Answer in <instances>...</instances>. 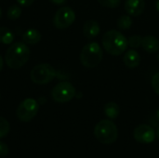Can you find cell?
<instances>
[{
	"mask_svg": "<svg viewBox=\"0 0 159 158\" xmlns=\"http://www.w3.org/2000/svg\"><path fill=\"white\" fill-rule=\"evenodd\" d=\"M21 14V8L19 6H11L7 10V17L10 20H17Z\"/></svg>",
	"mask_w": 159,
	"mask_h": 158,
	"instance_id": "cell-18",
	"label": "cell"
},
{
	"mask_svg": "<svg viewBox=\"0 0 159 158\" xmlns=\"http://www.w3.org/2000/svg\"><path fill=\"white\" fill-rule=\"evenodd\" d=\"M22 40L26 45H35L41 40V34L36 29H28L22 34Z\"/></svg>",
	"mask_w": 159,
	"mask_h": 158,
	"instance_id": "cell-14",
	"label": "cell"
},
{
	"mask_svg": "<svg viewBox=\"0 0 159 158\" xmlns=\"http://www.w3.org/2000/svg\"><path fill=\"white\" fill-rule=\"evenodd\" d=\"M102 46L105 51H107L110 55L119 56L127 50L129 41L121 32L116 30H109L103 34Z\"/></svg>",
	"mask_w": 159,
	"mask_h": 158,
	"instance_id": "cell-1",
	"label": "cell"
},
{
	"mask_svg": "<svg viewBox=\"0 0 159 158\" xmlns=\"http://www.w3.org/2000/svg\"><path fill=\"white\" fill-rule=\"evenodd\" d=\"M157 59H158V61H159V53H158V55H157Z\"/></svg>",
	"mask_w": 159,
	"mask_h": 158,
	"instance_id": "cell-31",
	"label": "cell"
},
{
	"mask_svg": "<svg viewBox=\"0 0 159 158\" xmlns=\"http://www.w3.org/2000/svg\"><path fill=\"white\" fill-rule=\"evenodd\" d=\"M94 135L98 142L102 144H112L118 138L116 125L109 119L101 120L94 128Z\"/></svg>",
	"mask_w": 159,
	"mask_h": 158,
	"instance_id": "cell-3",
	"label": "cell"
},
{
	"mask_svg": "<svg viewBox=\"0 0 159 158\" xmlns=\"http://www.w3.org/2000/svg\"><path fill=\"white\" fill-rule=\"evenodd\" d=\"M49 1L55 5H63L66 2V0H49Z\"/></svg>",
	"mask_w": 159,
	"mask_h": 158,
	"instance_id": "cell-25",
	"label": "cell"
},
{
	"mask_svg": "<svg viewBox=\"0 0 159 158\" xmlns=\"http://www.w3.org/2000/svg\"><path fill=\"white\" fill-rule=\"evenodd\" d=\"M98 2L102 7H105L108 8H116L120 5L121 0H98Z\"/></svg>",
	"mask_w": 159,
	"mask_h": 158,
	"instance_id": "cell-21",
	"label": "cell"
},
{
	"mask_svg": "<svg viewBox=\"0 0 159 158\" xmlns=\"http://www.w3.org/2000/svg\"><path fill=\"white\" fill-rule=\"evenodd\" d=\"M14 40V34L7 27H0V43L4 45H10Z\"/></svg>",
	"mask_w": 159,
	"mask_h": 158,
	"instance_id": "cell-16",
	"label": "cell"
},
{
	"mask_svg": "<svg viewBox=\"0 0 159 158\" xmlns=\"http://www.w3.org/2000/svg\"><path fill=\"white\" fill-rule=\"evenodd\" d=\"M30 49L24 42H16L9 46L6 52L5 61L11 69L21 68L29 60Z\"/></svg>",
	"mask_w": 159,
	"mask_h": 158,
	"instance_id": "cell-2",
	"label": "cell"
},
{
	"mask_svg": "<svg viewBox=\"0 0 159 158\" xmlns=\"http://www.w3.org/2000/svg\"><path fill=\"white\" fill-rule=\"evenodd\" d=\"M75 87L67 81L58 83L51 91V97L56 102L64 103L72 101L75 96Z\"/></svg>",
	"mask_w": 159,
	"mask_h": 158,
	"instance_id": "cell-6",
	"label": "cell"
},
{
	"mask_svg": "<svg viewBox=\"0 0 159 158\" xmlns=\"http://www.w3.org/2000/svg\"><path fill=\"white\" fill-rule=\"evenodd\" d=\"M157 120L159 121V109L157 110Z\"/></svg>",
	"mask_w": 159,
	"mask_h": 158,
	"instance_id": "cell-28",
	"label": "cell"
},
{
	"mask_svg": "<svg viewBox=\"0 0 159 158\" xmlns=\"http://www.w3.org/2000/svg\"><path fill=\"white\" fill-rule=\"evenodd\" d=\"M123 62L128 68H130V69L137 68L141 62V56L134 48L129 49L124 54Z\"/></svg>",
	"mask_w": 159,
	"mask_h": 158,
	"instance_id": "cell-12",
	"label": "cell"
},
{
	"mask_svg": "<svg viewBox=\"0 0 159 158\" xmlns=\"http://www.w3.org/2000/svg\"><path fill=\"white\" fill-rule=\"evenodd\" d=\"M8 147L6 143L0 142V157H5L8 155Z\"/></svg>",
	"mask_w": 159,
	"mask_h": 158,
	"instance_id": "cell-23",
	"label": "cell"
},
{
	"mask_svg": "<svg viewBox=\"0 0 159 158\" xmlns=\"http://www.w3.org/2000/svg\"><path fill=\"white\" fill-rule=\"evenodd\" d=\"M9 129L10 127L8 121L6 118L0 116V139L4 138L9 132Z\"/></svg>",
	"mask_w": 159,
	"mask_h": 158,
	"instance_id": "cell-19",
	"label": "cell"
},
{
	"mask_svg": "<svg viewBox=\"0 0 159 158\" xmlns=\"http://www.w3.org/2000/svg\"><path fill=\"white\" fill-rule=\"evenodd\" d=\"M39 104L38 102L32 98H27L23 100L17 108V116L21 122L31 121L38 113Z\"/></svg>",
	"mask_w": 159,
	"mask_h": 158,
	"instance_id": "cell-7",
	"label": "cell"
},
{
	"mask_svg": "<svg viewBox=\"0 0 159 158\" xmlns=\"http://www.w3.org/2000/svg\"><path fill=\"white\" fill-rule=\"evenodd\" d=\"M151 85H152L154 91L157 95H159V72L153 75L152 80H151Z\"/></svg>",
	"mask_w": 159,
	"mask_h": 158,
	"instance_id": "cell-22",
	"label": "cell"
},
{
	"mask_svg": "<svg viewBox=\"0 0 159 158\" xmlns=\"http://www.w3.org/2000/svg\"><path fill=\"white\" fill-rule=\"evenodd\" d=\"M156 8H157V11L159 13V0H157L156 2Z\"/></svg>",
	"mask_w": 159,
	"mask_h": 158,
	"instance_id": "cell-27",
	"label": "cell"
},
{
	"mask_svg": "<svg viewBox=\"0 0 159 158\" xmlns=\"http://www.w3.org/2000/svg\"><path fill=\"white\" fill-rule=\"evenodd\" d=\"M3 65H4V61H3L2 57L0 56V72H1V70H2V68H3Z\"/></svg>",
	"mask_w": 159,
	"mask_h": 158,
	"instance_id": "cell-26",
	"label": "cell"
},
{
	"mask_svg": "<svg viewBox=\"0 0 159 158\" xmlns=\"http://www.w3.org/2000/svg\"><path fill=\"white\" fill-rule=\"evenodd\" d=\"M116 25L119 30H128L132 25V19L130 18L129 14L121 15L116 20Z\"/></svg>",
	"mask_w": 159,
	"mask_h": 158,
	"instance_id": "cell-17",
	"label": "cell"
},
{
	"mask_svg": "<svg viewBox=\"0 0 159 158\" xmlns=\"http://www.w3.org/2000/svg\"><path fill=\"white\" fill-rule=\"evenodd\" d=\"M34 0H17L18 4L21 7H29L34 3Z\"/></svg>",
	"mask_w": 159,
	"mask_h": 158,
	"instance_id": "cell-24",
	"label": "cell"
},
{
	"mask_svg": "<svg viewBox=\"0 0 159 158\" xmlns=\"http://www.w3.org/2000/svg\"><path fill=\"white\" fill-rule=\"evenodd\" d=\"M125 10L129 16H140L145 9L144 0H126L124 5Z\"/></svg>",
	"mask_w": 159,
	"mask_h": 158,
	"instance_id": "cell-10",
	"label": "cell"
},
{
	"mask_svg": "<svg viewBox=\"0 0 159 158\" xmlns=\"http://www.w3.org/2000/svg\"><path fill=\"white\" fill-rule=\"evenodd\" d=\"M56 76V71L53 66L48 63H41L34 66L31 73V80L37 85H47Z\"/></svg>",
	"mask_w": 159,
	"mask_h": 158,
	"instance_id": "cell-5",
	"label": "cell"
},
{
	"mask_svg": "<svg viewBox=\"0 0 159 158\" xmlns=\"http://www.w3.org/2000/svg\"><path fill=\"white\" fill-rule=\"evenodd\" d=\"M133 137L136 142L140 143H151L156 139L155 129L148 125H140L133 131Z\"/></svg>",
	"mask_w": 159,
	"mask_h": 158,
	"instance_id": "cell-9",
	"label": "cell"
},
{
	"mask_svg": "<svg viewBox=\"0 0 159 158\" xmlns=\"http://www.w3.org/2000/svg\"><path fill=\"white\" fill-rule=\"evenodd\" d=\"M157 137H158L159 139V127L158 129H157Z\"/></svg>",
	"mask_w": 159,
	"mask_h": 158,
	"instance_id": "cell-29",
	"label": "cell"
},
{
	"mask_svg": "<svg viewBox=\"0 0 159 158\" xmlns=\"http://www.w3.org/2000/svg\"><path fill=\"white\" fill-rule=\"evenodd\" d=\"M142 47L147 53H156L159 50V40L154 35H145L143 37Z\"/></svg>",
	"mask_w": 159,
	"mask_h": 158,
	"instance_id": "cell-13",
	"label": "cell"
},
{
	"mask_svg": "<svg viewBox=\"0 0 159 158\" xmlns=\"http://www.w3.org/2000/svg\"><path fill=\"white\" fill-rule=\"evenodd\" d=\"M1 15H2V11H1V8H0V18H1Z\"/></svg>",
	"mask_w": 159,
	"mask_h": 158,
	"instance_id": "cell-30",
	"label": "cell"
},
{
	"mask_svg": "<svg viewBox=\"0 0 159 158\" xmlns=\"http://www.w3.org/2000/svg\"><path fill=\"white\" fill-rule=\"evenodd\" d=\"M100 24L98 23V21L94 20H89L83 25V34L87 39L95 38L100 34Z\"/></svg>",
	"mask_w": 159,
	"mask_h": 158,
	"instance_id": "cell-11",
	"label": "cell"
},
{
	"mask_svg": "<svg viewBox=\"0 0 159 158\" xmlns=\"http://www.w3.org/2000/svg\"><path fill=\"white\" fill-rule=\"evenodd\" d=\"M75 20V11L69 7H63L56 11L53 17V24L58 29H66L74 23Z\"/></svg>",
	"mask_w": 159,
	"mask_h": 158,
	"instance_id": "cell-8",
	"label": "cell"
},
{
	"mask_svg": "<svg viewBox=\"0 0 159 158\" xmlns=\"http://www.w3.org/2000/svg\"><path fill=\"white\" fill-rule=\"evenodd\" d=\"M129 46L131 48H138L139 47L142 46V41H143V37L141 35H131L129 39Z\"/></svg>",
	"mask_w": 159,
	"mask_h": 158,
	"instance_id": "cell-20",
	"label": "cell"
},
{
	"mask_svg": "<svg viewBox=\"0 0 159 158\" xmlns=\"http://www.w3.org/2000/svg\"><path fill=\"white\" fill-rule=\"evenodd\" d=\"M103 57L102 49L97 42H90L85 45L80 52V61L87 68H94L98 66Z\"/></svg>",
	"mask_w": 159,
	"mask_h": 158,
	"instance_id": "cell-4",
	"label": "cell"
},
{
	"mask_svg": "<svg viewBox=\"0 0 159 158\" xmlns=\"http://www.w3.org/2000/svg\"><path fill=\"white\" fill-rule=\"evenodd\" d=\"M104 114L109 119L111 120L116 119L120 114V107L118 106L117 103L114 102H110L106 103L104 106Z\"/></svg>",
	"mask_w": 159,
	"mask_h": 158,
	"instance_id": "cell-15",
	"label": "cell"
}]
</instances>
